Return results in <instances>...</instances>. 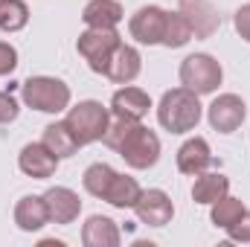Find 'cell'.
I'll return each mask as SVG.
<instances>
[{
	"instance_id": "10",
	"label": "cell",
	"mask_w": 250,
	"mask_h": 247,
	"mask_svg": "<svg viewBox=\"0 0 250 247\" xmlns=\"http://www.w3.org/2000/svg\"><path fill=\"white\" fill-rule=\"evenodd\" d=\"M18 166L23 175L35 178V181H44V178H53L56 169H59V157L44 145V143H29L21 148V157H18Z\"/></svg>"
},
{
	"instance_id": "13",
	"label": "cell",
	"mask_w": 250,
	"mask_h": 247,
	"mask_svg": "<svg viewBox=\"0 0 250 247\" xmlns=\"http://www.w3.org/2000/svg\"><path fill=\"white\" fill-rule=\"evenodd\" d=\"M209 166H212V151H209V143L204 137H192L178 148V169L184 175H195L198 178Z\"/></svg>"
},
{
	"instance_id": "28",
	"label": "cell",
	"mask_w": 250,
	"mask_h": 247,
	"mask_svg": "<svg viewBox=\"0 0 250 247\" xmlns=\"http://www.w3.org/2000/svg\"><path fill=\"white\" fill-rule=\"evenodd\" d=\"M15 67H18V50L9 41H0V76L15 73Z\"/></svg>"
},
{
	"instance_id": "7",
	"label": "cell",
	"mask_w": 250,
	"mask_h": 247,
	"mask_svg": "<svg viewBox=\"0 0 250 247\" xmlns=\"http://www.w3.org/2000/svg\"><path fill=\"white\" fill-rule=\"evenodd\" d=\"M245 117H248V105L236 93H221L207 108V120L212 125V131H218V134H233L239 125L245 123Z\"/></svg>"
},
{
	"instance_id": "18",
	"label": "cell",
	"mask_w": 250,
	"mask_h": 247,
	"mask_svg": "<svg viewBox=\"0 0 250 247\" xmlns=\"http://www.w3.org/2000/svg\"><path fill=\"white\" fill-rule=\"evenodd\" d=\"M123 6L117 0H90L82 12V21L90 29H117V23L123 21Z\"/></svg>"
},
{
	"instance_id": "1",
	"label": "cell",
	"mask_w": 250,
	"mask_h": 247,
	"mask_svg": "<svg viewBox=\"0 0 250 247\" xmlns=\"http://www.w3.org/2000/svg\"><path fill=\"white\" fill-rule=\"evenodd\" d=\"M105 145L120 151L131 169H151L160 160V137L137 120H114L105 131Z\"/></svg>"
},
{
	"instance_id": "11",
	"label": "cell",
	"mask_w": 250,
	"mask_h": 247,
	"mask_svg": "<svg viewBox=\"0 0 250 247\" xmlns=\"http://www.w3.org/2000/svg\"><path fill=\"white\" fill-rule=\"evenodd\" d=\"M44 204H47V212H50V221L53 224H73L82 212V201L73 189L67 186H53L44 192Z\"/></svg>"
},
{
	"instance_id": "4",
	"label": "cell",
	"mask_w": 250,
	"mask_h": 247,
	"mask_svg": "<svg viewBox=\"0 0 250 247\" xmlns=\"http://www.w3.org/2000/svg\"><path fill=\"white\" fill-rule=\"evenodd\" d=\"M21 96L29 108L41 114H62L70 105V87L53 76H32L21 84Z\"/></svg>"
},
{
	"instance_id": "15",
	"label": "cell",
	"mask_w": 250,
	"mask_h": 247,
	"mask_svg": "<svg viewBox=\"0 0 250 247\" xmlns=\"http://www.w3.org/2000/svg\"><path fill=\"white\" fill-rule=\"evenodd\" d=\"M84 247H117L120 245V227L108 215H90L82 227Z\"/></svg>"
},
{
	"instance_id": "16",
	"label": "cell",
	"mask_w": 250,
	"mask_h": 247,
	"mask_svg": "<svg viewBox=\"0 0 250 247\" xmlns=\"http://www.w3.org/2000/svg\"><path fill=\"white\" fill-rule=\"evenodd\" d=\"M47 221H50V212H47L44 195H26V198L18 201V206H15V224L23 233H35Z\"/></svg>"
},
{
	"instance_id": "25",
	"label": "cell",
	"mask_w": 250,
	"mask_h": 247,
	"mask_svg": "<svg viewBox=\"0 0 250 247\" xmlns=\"http://www.w3.org/2000/svg\"><path fill=\"white\" fill-rule=\"evenodd\" d=\"M242 215H245V204H242L239 198H230V195L218 198V201L212 204V212H209L212 224H215V227H221V230H227L230 224H236Z\"/></svg>"
},
{
	"instance_id": "3",
	"label": "cell",
	"mask_w": 250,
	"mask_h": 247,
	"mask_svg": "<svg viewBox=\"0 0 250 247\" xmlns=\"http://www.w3.org/2000/svg\"><path fill=\"white\" fill-rule=\"evenodd\" d=\"M64 123L73 131V137H76L79 145H90V143H96V140L105 137V131L111 125V111L102 102L87 99V102H79L76 108H70V114H67Z\"/></svg>"
},
{
	"instance_id": "23",
	"label": "cell",
	"mask_w": 250,
	"mask_h": 247,
	"mask_svg": "<svg viewBox=\"0 0 250 247\" xmlns=\"http://www.w3.org/2000/svg\"><path fill=\"white\" fill-rule=\"evenodd\" d=\"M114 178H117V172H114L108 163H93V166L84 169L82 184H84V189H87L93 198H102V201H105V195H108V189L114 184Z\"/></svg>"
},
{
	"instance_id": "22",
	"label": "cell",
	"mask_w": 250,
	"mask_h": 247,
	"mask_svg": "<svg viewBox=\"0 0 250 247\" xmlns=\"http://www.w3.org/2000/svg\"><path fill=\"white\" fill-rule=\"evenodd\" d=\"M192 23L187 21V15H181V12H166V26H163V47H169V50H178V47H184L192 41Z\"/></svg>"
},
{
	"instance_id": "2",
	"label": "cell",
	"mask_w": 250,
	"mask_h": 247,
	"mask_svg": "<svg viewBox=\"0 0 250 247\" xmlns=\"http://www.w3.org/2000/svg\"><path fill=\"white\" fill-rule=\"evenodd\" d=\"M157 120L166 131L172 134H187L201 123V102L198 93H192L187 87H175L166 90L160 105H157Z\"/></svg>"
},
{
	"instance_id": "12",
	"label": "cell",
	"mask_w": 250,
	"mask_h": 247,
	"mask_svg": "<svg viewBox=\"0 0 250 247\" xmlns=\"http://www.w3.org/2000/svg\"><path fill=\"white\" fill-rule=\"evenodd\" d=\"M148 108H151V99L140 87H123L111 99V114L120 117V120H137L140 123L148 114Z\"/></svg>"
},
{
	"instance_id": "6",
	"label": "cell",
	"mask_w": 250,
	"mask_h": 247,
	"mask_svg": "<svg viewBox=\"0 0 250 247\" xmlns=\"http://www.w3.org/2000/svg\"><path fill=\"white\" fill-rule=\"evenodd\" d=\"M120 44L123 41H120V32L117 29H90V26L76 41L79 56L87 62V67L93 73H102V76L108 73V64H111V59H114V53H117Z\"/></svg>"
},
{
	"instance_id": "19",
	"label": "cell",
	"mask_w": 250,
	"mask_h": 247,
	"mask_svg": "<svg viewBox=\"0 0 250 247\" xmlns=\"http://www.w3.org/2000/svg\"><path fill=\"white\" fill-rule=\"evenodd\" d=\"M230 192V178L221 172H201L198 181L192 186V201L195 204H215L218 198H224Z\"/></svg>"
},
{
	"instance_id": "9",
	"label": "cell",
	"mask_w": 250,
	"mask_h": 247,
	"mask_svg": "<svg viewBox=\"0 0 250 247\" xmlns=\"http://www.w3.org/2000/svg\"><path fill=\"white\" fill-rule=\"evenodd\" d=\"M163 26H166V9L160 6H143L131 15V38L140 44H160L163 41Z\"/></svg>"
},
{
	"instance_id": "29",
	"label": "cell",
	"mask_w": 250,
	"mask_h": 247,
	"mask_svg": "<svg viewBox=\"0 0 250 247\" xmlns=\"http://www.w3.org/2000/svg\"><path fill=\"white\" fill-rule=\"evenodd\" d=\"M233 23H236V32H239L245 41H250V3H245V6L236 12Z\"/></svg>"
},
{
	"instance_id": "27",
	"label": "cell",
	"mask_w": 250,
	"mask_h": 247,
	"mask_svg": "<svg viewBox=\"0 0 250 247\" xmlns=\"http://www.w3.org/2000/svg\"><path fill=\"white\" fill-rule=\"evenodd\" d=\"M227 236L233 242H242V245H250V209H245V215L227 227Z\"/></svg>"
},
{
	"instance_id": "20",
	"label": "cell",
	"mask_w": 250,
	"mask_h": 247,
	"mask_svg": "<svg viewBox=\"0 0 250 247\" xmlns=\"http://www.w3.org/2000/svg\"><path fill=\"white\" fill-rule=\"evenodd\" d=\"M41 143L59 157V160H64V157H73L76 154V148H79V143H76V137H73V131L67 128V123H53L44 128V137H41Z\"/></svg>"
},
{
	"instance_id": "21",
	"label": "cell",
	"mask_w": 250,
	"mask_h": 247,
	"mask_svg": "<svg viewBox=\"0 0 250 247\" xmlns=\"http://www.w3.org/2000/svg\"><path fill=\"white\" fill-rule=\"evenodd\" d=\"M140 192H143V189H140V184H137L134 178L117 172V178H114V184H111V189H108L105 201H108L111 206H117V209H134Z\"/></svg>"
},
{
	"instance_id": "14",
	"label": "cell",
	"mask_w": 250,
	"mask_h": 247,
	"mask_svg": "<svg viewBox=\"0 0 250 247\" xmlns=\"http://www.w3.org/2000/svg\"><path fill=\"white\" fill-rule=\"evenodd\" d=\"M181 15H187V21L192 23L195 38H209L218 29V15L209 0H181Z\"/></svg>"
},
{
	"instance_id": "24",
	"label": "cell",
	"mask_w": 250,
	"mask_h": 247,
	"mask_svg": "<svg viewBox=\"0 0 250 247\" xmlns=\"http://www.w3.org/2000/svg\"><path fill=\"white\" fill-rule=\"evenodd\" d=\"M29 23V9L23 0H0V29L21 32Z\"/></svg>"
},
{
	"instance_id": "17",
	"label": "cell",
	"mask_w": 250,
	"mask_h": 247,
	"mask_svg": "<svg viewBox=\"0 0 250 247\" xmlns=\"http://www.w3.org/2000/svg\"><path fill=\"white\" fill-rule=\"evenodd\" d=\"M140 70H143L140 53L134 47H128V44H120L117 53H114V59H111V64H108V73L105 76L114 84H128V82H134L140 76Z\"/></svg>"
},
{
	"instance_id": "8",
	"label": "cell",
	"mask_w": 250,
	"mask_h": 247,
	"mask_svg": "<svg viewBox=\"0 0 250 247\" xmlns=\"http://www.w3.org/2000/svg\"><path fill=\"white\" fill-rule=\"evenodd\" d=\"M134 212L148 227H166L175 215V204L163 189H146V192H140V198L134 204Z\"/></svg>"
},
{
	"instance_id": "5",
	"label": "cell",
	"mask_w": 250,
	"mask_h": 247,
	"mask_svg": "<svg viewBox=\"0 0 250 247\" xmlns=\"http://www.w3.org/2000/svg\"><path fill=\"white\" fill-rule=\"evenodd\" d=\"M221 79H224L221 64L207 53H195V56H187L181 62V84L192 93H198V96L215 93Z\"/></svg>"
},
{
	"instance_id": "26",
	"label": "cell",
	"mask_w": 250,
	"mask_h": 247,
	"mask_svg": "<svg viewBox=\"0 0 250 247\" xmlns=\"http://www.w3.org/2000/svg\"><path fill=\"white\" fill-rule=\"evenodd\" d=\"M18 99L12 96V93H6V90H0V125H9L18 120Z\"/></svg>"
}]
</instances>
